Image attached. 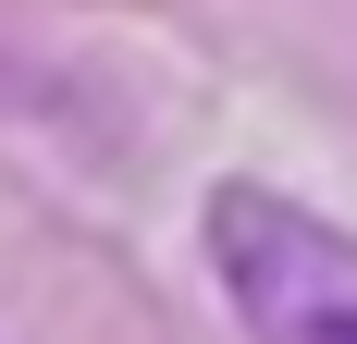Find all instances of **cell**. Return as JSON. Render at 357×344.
I'll return each instance as SVG.
<instances>
[{
  "mask_svg": "<svg viewBox=\"0 0 357 344\" xmlns=\"http://www.w3.org/2000/svg\"><path fill=\"white\" fill-rule=\"evenodd\" d=\"M197 246H210L222 308L247 320V344H357V234L333 209L222 172L197 197Z\"/></svg>",
  "mask_w": 357,
  "mask_h": 344,
  "instance_id": "cell-1",
  "label": "cell"
}]
</instances>
